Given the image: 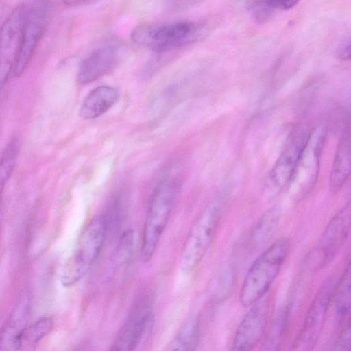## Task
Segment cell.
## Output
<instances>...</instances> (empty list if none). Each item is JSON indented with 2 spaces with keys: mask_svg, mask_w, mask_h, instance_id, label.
Here are the masks:
<instances>
[{
  "mask_svg": "<svg viewBox=\"0 0 351 351\" xmlns=\"http://www.w3.org/2000/svg\"><path fill=\"white\" fill-rule=\"evenodd\" d=\"M199 337V322L191 316L178 328L165 351H196Z\"/></svg>",
  "mask_w": 351,
  "mask_h": 351,
  "instance_id": "obj_18",
  "label": "cell"
},
{
  "mask_svg": "<svg viewBox=\"0 0 351 351\" xmlns=\"http://www.w3.org/2000/svg\"><path fill=\"white\" fill-rule=\"evenodd\" d=\"M350 264L348 262L341 277L337 282L334 298L335 302V313L339 324L347 318L350 309L351 301V272Z\"/></svg>",
  "mask_w": 351,
  "mask_h": 351,
  "instance_id": "obj_22",
  "label": "cell"
},
{
  "mask_svg": "<svg viewBox=\"0 0 351 351\" xmlns=\"http://www.w3.org/2000/svg\"><path fill=\"white\" fill-rule=\"evenodd\" d=\"M30 300L25 295L18 302L0 328V351H20L23 333L28 325Z\"/></svg>",
  "mask_w": 351,
  "mask_h": 351,
  "instance_id": "obj_14",
  "label": "cell"
},
{
  "mask_svg": "<svg viewBox=\"0 0 351 351\" xmlns=\"http://www.w3.org/2000/svg\"><path fill=\"white\" fill-rule=\"evenodd\" d=\"M290 246L288 238L278 239L254 260L241 287L239 301L242 306H251L266 295L288 256Z\"/></svg>",
  "mask_w": 351,
  "mask_h": 351,
  "instance_id": "obj_1",
  "label": "cell"
},
{
  "mask_svg": "<svg viewBox=\"0 0 351 351\" xmlns=\"http://www.w3.org/2000/svg\"><path fill=\"white\" fill-rule=\"evenodd\" d=\"M223 205V197L220 196L215 198L194 223L179 258V267L183 272L193 271L202 261L217 231Z\"/></svg>",
  "mask_w": 351,
  "mask_h": 351,
  "instance_id": "obj_4",
  "label": "cell"
},
{
  "mask_svg": "<svg viewBox=\"0 0 351 351\" xmlns=\"http://www.w3.org/2000/svg\"><path fill=\"white\" fill-rule=\"evenodd\" d=\"M107 232L104 215H98L91 219L62 269L60 279L62 285L72 286L87 274L101 252Z\"/></svg>",
  "mask_w": 351,
  "mask_h": 351,
  "instance_id": "obj_3",
  "label": "cell"
},
{
  "mask_svg": "<svg viewBox=\"0 0 351 351\" xmlns=\"http://www.w3.org/2000/svg\"><path fill=\"white\" fill-rule=\"evenodd\" d=\"M154 302V295L149 291H143L135 297L110 351L139 350L152 329Z\"/></svg>",
  "mask_w": 351,
  "mask_h": 351,
  "instance_id": "obj_5",
  "label": "cell"
},
{
  "mask_svg": "<svg viewBox=\"0 0 351 351\" xmlns=\"http://www.w3.org/2000/svg\"><path fill=\"white\" fill-rule=\"evenodd\" d=\"M118 53L112 45H106L94 50L84 59L79 67L77 81L86 84L105 75L115 65Z\"/></svg>",
  "mask_w": 351,
  "mask_h": 351,
  "instance_id": "obj_15",
  "label": "cell"
},
{
  "mask_svg": "<svg viewBox=\"0 0 351 351\" xmlns=\"http://www.w3.org/2000/svg\"><path fill=\"white\" fill-rule=\"evenodd\" d=\"M54 323L50 317H43L25 328L21 338L20 351H35L39 343L52 330Z\"/></svg>",
  "mask_w": 351,
  "mask_h": 351,
  "instance_id": "obj_19",
  "label": "cell"
},
{
  "mask_svg": "<svg viewBox=\"0 0 351 351\" xmlns=\"http://www.w3.org/2000/svg\"><path fill=\"white\" fill-rule=\"evenodd\" d=\"M278 206L268 209L257 221L251 235L252 244L258 245L267 242L274 234L281 218Z\"/></svg>",
  "mask_w": 351,
  "mask_h": 351,
  "instance_id": "obj_20",
  "label": "cell"
},
{
  "mask_svg": "<svg viewBox=\"0 0 351 351\" xmlns=\"http://www.w3.org/2000/svg\"><path fill=\"white\" fill-rule=\"evenodd\" d=\"M350 345L351 331L348 321L330 351H350Z\"/></svg>",
  "mask_w": 351,
  "mask_h": 351,
  "instance_id": "obj_25",
  "label": "cell"
},
{
  "mask_svg": "<svg viewBox=\"0 0 351 351\" xmlns=\"http://www.w3.org/2000/svg\"><path fill=\"white\" fill-rule=\"evenodd\" d=\"M134 246V232L125 230L120 237L114 253L112 263L115 267H122L128 263L131 256Z\"/></svg>",
  "mask_w": 351,
  "mask_h": 351,
  "instance_id": "obj_24",
  "label": "cell"
},
{
  "mask_svg": "<svg viewBox=\"0 0 351 351\" xmlns=\"http://www.w3.org/2000/svg\"><path fill=\"white\" fill-rule=\"evenodd\" d=\"M250 11L254 17H255L257 21H264L267 19L271 14V11L273 9L269 8L265 1L259 2H252V5L250 6Z\"/></svg>",
  "mask_w": 351,
  "mask_h": 351,
  "instance_id": "obj_26",
  "label": "cell"
},
{
  "mask_svg": "<svg viewBox=\"0 0 351 351\" xmlns=\"http://www.w3.org/2000/svg\"><path fill=\"white\" fill-rule=\"evenodd\" d=\"M265 3L271 9L288 10L295 6L298 1H267Z\"/></svg>",
  "mask_w": 351,
  "mask_h": 351,
  "instance_id": "obj_27",
  "label": "cell"
},
{
  "mask_svg": "<svg viewBox=\"0 0 351 351\" xmlns=\"http://www.w3.org/2000/svg\"><path fill=\"white\" fill-rule=\"evenodd\" d=\"M339 57L343 60L350 58V43L347 45H343L339 52Z\"/></svg>",
  "mask_w": 351,
  "mask_h": 351,
  "instance_id": "obj_28",
  "label": "cell"
},
{
  "mask_svg": "<svg viewBox=\"0 0 351 351\" xmlns=\"http://www.w3.org/2000/svg\"><path fill=\"white\" fill-rule=\"evenodd\" d=\"M350 173V140L344 138L337 149L330 175V187L337 192L346 184Z\"/></svg>",
  "mask_w": 351,
  "mask_h": 351,
  "instance_id": "obj_17",
  "label": "cell"
},
{
  "mask_svg": "<svg viewBox=\"0 0 351 351\" xmlns=\"http://www.w3.org/2000/svg\"><path fill=\"white\" fill-rule=\"evenodd\" d=\"M201 27L189 21H179L162 25H143L132 33V39L156 52H163L195 40Z\"/></svg>",
  "mask_w": 351,
  "mask_h": 351,
  "instance_id": "obj_6",
  "label": "cell"
},
{
  "mask_svg": "<svg viewBox=\"0 0 351 351\" xmlns=\"http://www.w3.org/2000/svg\"><path fill=\"white\" fill-rule=\"evenodd\" d=\"M337 281L329 278L313 300L289 351H313L322 334Z\"/></svg>",
  "mask_w": 351,
  "mask_h": 351,
  "instance_id": "obj_7",
  "label": "cell"
},
{
  "mask_svg": "<svg viewBox=\"0 0 351 351\" xmlns=\"http://www.w3.org/2000/svg\"><path fill=\"white\" fill-rule=\"evenodd\" d=\"M119 97V91L114 87H97L84 98L79 115L84 119H96L108 112L117 101Z\"/></svg>",
  "mask_w": 351,
  "mask_h": 351,
  "instance_id": "obj_16",
  "label": "cell"
},
{
  "mask_svg": "<svg viewBox=\"0 0 351 351\" xmlns=\"http://www.w3.org/2000/svg\"><path fill=\"white\" fill-rule=\"evenodd\" d=\"M350 219L348 202L329 221L319 239L315 255L318 267H323L334 259L349 235Z\"/></svg>",
  "mask_w": 351,
  "mask_h": 351,
  "instance_id": "obj_12",
  "label": "cell"
},
{
  "mask_svg": "<svg viewBox=\"0 0 351 351\" xmlns=\"http://www.w3.org/2000/svg\"><path fill=\"white\" fill-rule=\"evenodd\" d=\"M180 190V182L172 178L162 180L154 189L143 231L140 255L143 262L152 257L171 217Z\"/></svg>",
  "mask_w": 351,
  "mask_h": 351,
  "instance_id": "obj_2",
  "label": "cell"
},
{
  "mask_svg": "<svg viewBox=\"0 0 351 351\" xmlns=\"http://www.w3.org/2000/svg\"><path fill=\"white\" fill-rule=\"evenodd\" d=\"M323 143L324 137L319 132L315 131L309 133L306 145L287 186L292 197L296 200L306 197L317 181Z\"/></svg>",
  "mask_w": 351,
  "mask_h": 351,
  "instance_id": "obj_8",
  "label": "cell"
},
{
  "mask_svg": "<svg viewBox=\"0 0 351 351\" xmlns=\"http://www.w3.org/2000/svg\"><path fill=\"white\" fill-rule=\"evenodd\" d=\"M50 13L47 1H36L29 5L23 26L21 45L13 68L15 77H19L27 67L47 26Z\"/></svg>",
  "mask_w": 351,
  "mask_h": 351,
  "instance_id": "obj_9",
  "label": "cell"
},
{
  "mask_svg": "<svg viewBox=\"0 0 351 351\" xmlns=\"http://www.w3.org/2000/svg\"><path fill=\"white\" fill-rule=\"evenodd\" d=\"M308 135L301 127L295 128L290 132L284 148L269 173V182L276 189L282 190L287 187Z\"/></svg>",
  "mask_w": 351,
  "mask_h": 351,
  "instance_id": "obj_13",
  "label": "cell"
},
{
  "mask_svg": "<svg viewBox=\"0 0 351 351\" xmlns=\"http://www.w3.org/2000/svg\"><path fill=\"white\" fill-rule=\"evenodd\" d=\"M72 351H90V345L87 342H83L75 346Z\"/></svg>",
  "mask_w": 351,
  "mask_h": 351,
  "instance_id": "obj_29",
  "label": "cell"
},
{
  "mask_svg": "<svg viewBox=\"0 0 351 351\" xmlns=\"http://www.w3.org/2000/svg\"><path fill=\"white\" fill-rule=\"evenodd\" d=\"M19 144L16 138L7 145L0 158V195L11 176L16 163Z\"/></svg>",
  "mask_w": 351,
  "mask_h": 351,
  "instance_id": "obj_23",
  "label": "cell"
},
{
  "mask_svg": "<svg viewBox=\"0 0 351 351\" xmlns=\"http://www.w3.org/2000/svg\"><path fill=\"white\" fill-rule=\"evenodd\" d=\"M29 5L23 3L10 14L0 29V88L13 69Z\"/></svg>",
  "mask_w": 351,
  "mask_h": 351,
  "instance_id": "obj_10",
  "label": "cell"
},
{
  "mask_svg": "<svg viewBox=\"0 0 351 351\" xmlns=\"http://www.w3.org/2000/svg\"><path fill=\"white\" fill-rule=\"evenodd\" d=\"M289 306L282 308L274 319L259 351H281L289 317Z\"/></svg>",
  "mask_w": 351,
  "mask_h": 351,
  "instance_id": "obj_21",
  "label": "cell"
},
{
  "mask_svg": "<svg viewBox=\"0 0 351 351\" xmlns=\"http://www.w3.org/2000/svg\"><path fill=\"white\" fill-rule=\"evenodd\" d=\"M270 300L265 295L250 306L239 324L229 351H251L266 332Z\"/></svg>",
  "mask_w": 351,
  "mask_h": 351,
  "instance_id": "obj_11",
  "label": "cell"
},
{
  "mask_svg": "<svg viewBox=\"0 0 351 351\" xmlns=\"http://www.w3.org/2000/svg\"><path fill=\"white\" fill-rule=\"evenodd\" d=\"M2 218H3V213H2V210L0 207V233H1V224H2Z\"/></svg>",
  "mask_w": 351,
  "mask_h": 351,
  "instance_id": "obj_30",
  "label": "cell"
}]
</instances>
